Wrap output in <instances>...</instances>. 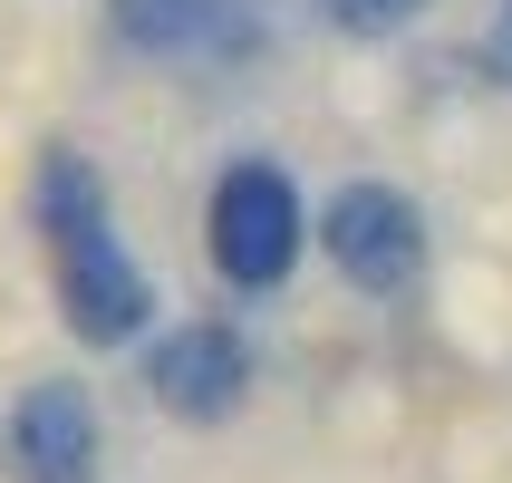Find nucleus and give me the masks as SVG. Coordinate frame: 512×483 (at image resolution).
I'll return each instance as SVG.
<instances>
[{
    "mask_svg": "<svg viewBox=\"0 0 512 483\" xmlns=\"http://www.w3.org/2000/svg\"><path fill=\"white\" fill-rule=\"evenodd\" d=\"M29 213H39V242H49L68 329H78L87 348H126L145 329V310H155V290H145V271L126 261V242L107 232V194H97L87 155L49 145V155H39V184H29Z\"/></svg>",
    "mask_w": 512,
    "mask_h": 483,
    "instance_id": "nucleus-1",
    "label": "nucleus"
},
{
    "mask_svg": "<svg viewBox=\"0 0 512 483\" xmlns=\"http://www.w3.org/2000/svg\"><path fill=\"white\" fill-rule=\"evenodd\" d=\"M203 232H213V271L232 290H281L300 271V252H310V213H300L281 165H232L213 184V223Z\"/></svg>",
    "mask_w": 512,
    "mask_h": 483,
    "instance_id": "nucleus-2",
    "label": "nucleus"
},
{
    "mask_svg": "<svg viewBox=\"0 0 512 483\" xmlns=\"http://www.w3.org/2000/svg\"><path fill=\"white\" fill-rule=\"evenodd\" d=\"M319 252L339 261L348 290L387 300V290H406L426 271V213H416L397 184H348V194L319 213Z\"/></svg>",
    "mask_w": 512,
    "mask_h": 483,
    "instance_id": "nucleus-3",
    "label": "nucleus"
},
{
    "mask_svg": "<svg viewBox=\"0 0 512 483\" xmlns=\"http://www.w3.org/2000/svg\"><path fill=\"white\" fill-rule=\"evenodd\" d=\"M145 387H155V406L184 416V426H223L232 406H242V387H252V348H242V329H223V319H194V329H174V339L145 358Z\"/></svg>",
    "mask_w": 512,
    "mask_h": 483,
    "instance_id": "nucleus-4",
    "label": "nucleus"
},
{
    "mask_svg": "<svg viewBox=\"0 0 512 483\" xmlns=\"http://www.w3.org/2000/svg\"><path fill=\"white\" fill-rule=\"evenodd\" d=\"M10 464L20 483H87L97 474V406L78 377H39L10 406Z\"/></svg>",
    "mask_w": 512,
    "mask_h": 483,
    "instance_id": "nucleus-5",
    "label": "nucleus"
},
{
    "mask_svg": "<svg viewBox=\"0 0 512 483\" xmlns=\"http://www.w3.org/2000/svg\"><path fill=\"white\" fill-rule=\"evenodd\" d=\"M203 10H213V0H116L107 20H116V39H126V49L174 58V49H194V39H203Z\"/></svg>",
    "mask_w": 512,
    "mask_h": 483,
    "instance_id": "nucleus-6",
    "label": "nucleus"
},
{
    "mask_svg": "<svg viewBox=\"0 0 512 483\" xmlns=\"http://www.w3.org/2000/svg\"><path fill=\"white\" fill-rule=\"evenodd\" d=\"M329 10V29H348V39H387V29H406L426 0H319Z\"/></svg>",
    "mask_w": 512,
    "mask_h": 483,
    "instance_id": "nucleus-7",
    "label": "nucleus"
}]
</instances>
